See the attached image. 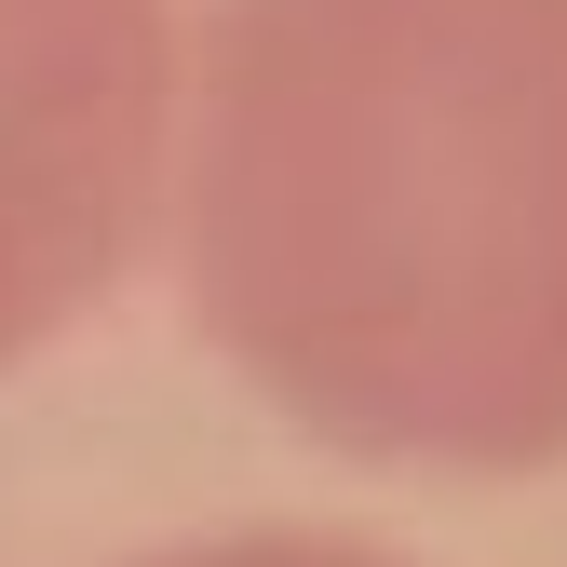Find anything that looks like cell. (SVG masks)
Returning a JSON list of instances; mask_svg holds the SVG:
<instances>
[{
  "instance_id": "cell-1",
  "label": "cell",
  "mask_w": 567,
  "mask_h": 567,
  "mask_svg": "<svg viewBox=\"0 0 567 567\" xmlns=\"http://www.w3.org/2000/svg\"><path fill=\"white\" fill-rule=\"evenodd\" d=\"M176 298L311 446L567 460V0H217L163 176Z\"/></svg>"
},
{
  "instance_id": "cell-2",
  "label": "cell",
  "mask_w": 567,
  "mask_h": 567,
  "mask_svg": "<svg viewBox=\"0 0 567 567\" xmlns=\"http://www.w3.org/2000/svg\"><path fill=\"white\" fill-rule=\"evenodd\" d=\"M176 82V0H0V365L109 311L163 244Z\"/></svg>"
},
{
  "instance_id": "cell-3",
  "label": "cell",
  "mask_w": 567,
  "mask_h": 567,
  "mask_svg": "<svg viewBox=\"0 0 567 567\" xmlns=\"http://www.w3.org/2000/svg\"><path fill=\"white\" fill-rule=\"evenodd\" d=\"M135 567H405V554L338 540V527H217V540H176V554H135Z\"/></svg>"
}]
</instances>
